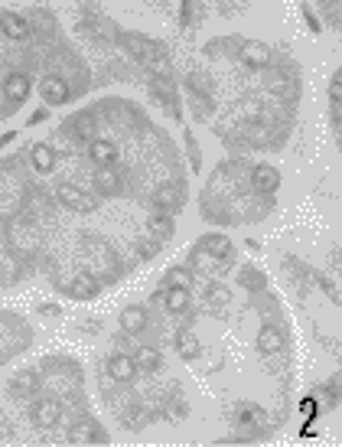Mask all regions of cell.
Segmentation results:
<instances>
[{"label": "cell", "mask_w": 342, "mask_h": 447, "mask_svg": "<svg viewBox=\"0 0 342 447\" xmlns=\"http://www.w3.org/2000/svg\"><path fill=\"white\" fill-rule=\"evenodd\" d=\"M56 196H59V202L65 206V209H75V212H92V209L98 206L95 196H88L85 189L72 187V183H59Z\"/></svg>", "instance_id": "1"}, {"label": "cell", "mask_w": 342, "mask_h": 447, "mask_svg": "<svg viewBox=\"0 0 342 447\" xmlns=\"http://www.w3.org/2000/svg\"><path fill=\"white\" fill-rule=\"evenodd\" d=\"M3 98L10 105H20V101L30 98V75L26 72H10L7 82H3Z\"/></svg>", "instance_id": "2"}, {"label": "cell", "mask_w": 342, "mask_h": 447, "mask_svg": "<svg viewBox=\"0 0 342 447\" xmlns=\"http://www.w3.org/2000/svg\"><path fill=\"white\" fill-rule=\"evenodd\" d=\"M39 92H43V101H46V105H65V101H69V85H65V79H59V75L43 79Z\"/></svg>", "instance_id": "3"}, {"label": "cell", "mask_w": 342, "mask_h": 447, "mask_svg": "<svg viewBox=\"0 0 342 447\" xmlns=\"http://www.w3.org/2000/svg\"><path fill=\"white\" fill-rule=\"evenodd\" d=\"M251 183H255L257 193H274V189L281 187V174L268 167V163H257L255 170H251Z\"/></svg>", "instance_id": "4"}, {"label": "cell", "mask_w": 342, "mask_h": 447, "mask_svg": "<svg viewBox=\"0 0 342 447\" xmlns=\"http://www.w3.org/2000/svg\"><path fill=\"white\" fill-rule=\"evenodd\" d=\"M108 375L114 379V382H134L137 362L131 360V356L118 353V356H111V362H108Z\"/></svg>", "instance_id": "5"}, {"label": "cell", "mask_w": 342, "mask_h": 447, "mask_svg": "<svg viewBox=\"0 0 342 447\" xmlns=\"http://www.w3.org/2000/svg\"><path fill=\"white\" fill-rule=\"evenodd\" d=\"M281 349H284V333L277 326H261V330H257V353L274 356V353H281Z\"/></svg>", "instance_id": "6"}, {"label": "cell", "mask_w": 342, "mask_h": 447, "mask_svg": "<svg viewBox=\"0 0 342 447\" xmlns=\"http://www.w3.org/2000/svg\"><path fill=\"white\" fill-rule=\"evenodd\" d=\"M183 189L176 187V183H167V187H160L157 193H153V206H157L160 212H173L180 202H183Z\"/></svg>", "instance_id": "7"}, {"label": "cell", "mask_w": 342, "mask_h": 447, "mask_svg": "<svg viewBox=\"0 0 342 447\" xmlns=\"http://www.w3.org/2000/svg\"><path fill=\"white\" fill-rule=\"evenodd\" d=\"M59 415H62V408L52 402V398H43V402L33 405V422H36L39 428H52V424H59Z\"/></svg>", "instance_id": "8"}, {"label": "cell", "mask_w": 342, "mask_h": 447, "mask_svg": "<svg viewBox=\"0 0 342 447\" xmlns=\"http://www.w3.org/2000/svg\"><path fill=\"white\" fill-rule=\"evenodd\" d=\"M147 323H150V313L144 311V307H124L121 311V326L124 333H140V330H147Z\"/></svg>", "instance_id": "9"}, {"label": "cell", "mask_w": 342, "mask_h": 447, "mask_svg": "<svg viewBox=\"0 0 342 447\" xmlns=\"http://www.w3.org/2000/svg\"><path fill=\"white\" fill-rule=\"evenodd\" d=\"M199 249L209 251V255H215V258H222V261H228L235 255L232 238H228V236H206L202 242H199Z\"/></svg>", "instance_id": "10"}, {"label": "cell", "mask_w": 342, "mask_h": 447, "mask_svg": "<svg viewBox=\"0 0 342 447\" xmlns=\"http://www.w3.org/2000/svg\"><path fill=\"white\" fill-rule=\"evenodd\" d=\"M88 157H92L98 167H111V163L118 160V147H114L111 141H101V137H98V141L88 144Z\"/></svg>", "instance_id": "11"}, {"label": "cell", "mask_w": 342, "mask_h": 447, "mask_svg": "<svg viewBox=\"0 0 342 447\" xmlns=\"http://www.w3.org/2000/svg\"><path fill=\"white\" fill-rule=\"evenodd\" d=\"M101 437H105V435L98 431L95 422H78V424H72V428H69V441H72V444H98Z\"/></svg>", "instance_id": "12"}, {"label": "cell", "mask_w": 342, "mask_h": 447, "mask_svg": "<svg viewBox=\"0 0 342 447\" xmlns=\"http://www.w3.org/2000/svg\"><path fill=\"white\" fill-rule=\"evenodd\" d=\"M242 59H244V65H251V69H264V65L270 63V50L264 43H244Z\"/></svg>", "instance_id": "13"}, {"label": "cell", "mask_w": 342, "mask_h": 447, "mask_svg": "<svg viewBox=\"0 0 342 447\" xmlns=\"http://www.w3.org/2000/svg\"><path fill=\"white\" fill-rule=\"evenodd\" d=\"M0 30H3V37H10V39L30 37V23H26L23 17H17V13H0Z\"/></svg>", "instance_id": "14"}, {"label": "cell", "mask_w": 342, "mask_h": 447, "mask_svg": "<svg viewBox=\"0 0 342 447\" xmlns=\"http://www.w3.org/2000/svg\"><path fill=\"white\" fill-rule=\"evenodd\" d=\"M95 187H98V193H105V196H114V193H121V176L114 174V167H98Z\"/></svg>", "instance_id": "15"}, {"label": "cell", "mask_w": 342, "mask_h": 447, "mask_svg": "<svg viewBox=\"0 0 342 447\" xmlns=\"http://www.w3.org/2000/svg\"><path fill=\"white\" fill-rule=\"evenodd\" d=\"M163 307L170 313H183L189 307V287H167V294H163Z\"/></svg>", "instance_id": "16"}, {"label": "cell", "mask_w": 342, "mask_h": 447, "mask_svg": "<svg viewBox=\"0 0 342 447\" xmlns=\"http://www.w3.org/2000/svg\"><path fill=\"white\" fill-rule=\"evenodd\" d=\"M30 160H33V167H36L39 174H49V170L56 167V150L49 147V144H33Z\"/></svg>", "instance_id": "17"}, {"label": "cell", "mask_w": 342, "mask_h": 447, "mask_svg": "<svg viewBox=\"0 0 342 447\" xmlns=\"http://www.w3.org/2000/svg\"><path fill=\"white\" fill-rule=\"evenodd\" d=\"M65 291H69L72 298L88 300V298H95V294H98V284L88 278V274H78V278H72V281H69V287H65Z\"/></svg>", "instance_id": "18"}, {"label": "cell", "mask_w": 342, "mask_h": 447, "mask_svg": "<svg viewBox=\"0 0 342 447\" xmlns=\"http://www.w3.org/2000/svg\"><path fill=\"white\" fill-rule=\"evenodd\" d=\"M134 362H137V369H144V373H157L160 366H163V356H160L153 346H140Z\"/></svg>", "instance_id": "19"}, {"label": "cell", "mask_w": 342, "mask_h": 447, "mask_svg": "<svg viewBox=\"0 0 342 447\" xmlns=\"http://www.w3.org/2000/svg\"><path fill=\"white\" fill-rule=\"evenodd\" d=\"M176 349H180V356H183V360H195V356L202 353V346H199V340H195L193 333H180V336H176Z\"/></svg>", "instance_id": "20"}, {"label": "cell", "mask_w": 342, "mask_h": 447, "mask_svg": "<svg viewBox=\"0 0 342 447\" xmlns=\"http://www.w3.org/2000/svg\"><path fill=\"white\" fill-rule=\"evenodd\" d=\"M10 392H13V395H30V392H36V375H33V373H20L10 382Z\"/></svg>", "instance_id": "21"}, {"label": "cell", "mask_w": 342, "mask_h": 447, "mask_svg": "<svg viewBox=\"0 0 342 447\" xmlns=\"http://www.w3.org/2000/svg\"><path fill=\"white\" fill-rule=\"evenodd\" d=\"M167 284L193 287V271H189V268H170V271H167Z\"/></svg>", "instance_id": "22"}, {"label": "cell", "mask_w": 342, "mask_h": 447, "mask_svg": "<svg viewBox=\"0 0 342 447\" xmlns=\"http://www.w3.org/2000/svg\"><path fill=\"white\" fill-rule=\"evenodd\" d=\"M150 232L167 238V236H173V222L167 219V216H153V219H150Z\"/></svg>", "instance_id": "23"}, {"label": "cell", "mask_w": 342, "mask_h": 447, "mask_svg": "<svg viewBox=\"0 0 342 447\" xmlns=\"http://www.w3.org/2000/svg\"><path fill=\"white\" fill-rule=\"evenodd\" d=\"M209 300H212V304H228L232 294H228V287L225 284H212L209 287Z\"/></svg>", "instance_id": "24"}, {"label": "cell", "mask_w": 342, "mask_h": 447, "mask_svg": "<svg viewBox=\"0 0 342 447\" xmlns=\"http://www.w3.org/2000/svg\"><path fill=\"white\" fill-rule=\"evenodd\" d=\"M257 415H261V411H257V408H251V405H248V408H242V418H238V422H242V424H251V422H255V418H257Z\"/></svg>", "instance_id": "25"}, {"label": "cell", "mask_w": 342, "mask_h": 447, "mask_svg": "<svg viewBox=\"0 0 342 447\" xmlns=\"http://www.w3.org/2000/svg\"><path fill=\"white\" fill-rule=\"evenodd\" d=\"M39 313H43V317H59V307H56V304H52V307H49V304H43V307H39Z\"/></svg>", "instance_id": "26"}, {"label": "cell", "mask_w": 342, "mask_h": 447, "mask_svg": "<svg viewBox=\"0 0 342 447\" xmlns=\"http://www.w3.org/2000/svg\"><path fill=\"white\" fill-rule=\"evenodd\" d=\"M170 415H173V422H180V418H186V405H173Z\"/></svg>", "instance_id": "27"}, {"label": "cell", "mask_w": 342, "mask_h": 447, "mask_svg": "<svg viewBox=\"0 0 342 447\" xmlns=\"http://www.w3.org/2000/svg\"><path fill=\"white\" fill-rule=\"evenodd\" d=\"M303 415H317V402H313V398H306L303 402Z\"/></svg>", "instance_id": "28"}]
</instances>
